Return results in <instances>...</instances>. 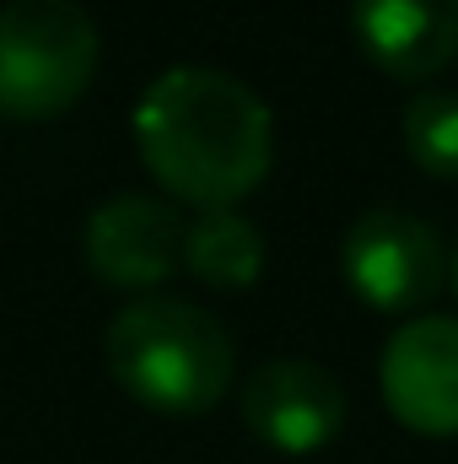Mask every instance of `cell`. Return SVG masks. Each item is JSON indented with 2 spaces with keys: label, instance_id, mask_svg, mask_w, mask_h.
I'll use <instances>...</instances> for the list:
<instances>
[{
  "label": "cell",
  "instance_id": "obj_1",
  "mask_svg": "<svg viewBox=\"0 0 458 464\" xmlns=\"http://www.w3.org/2000/svg\"><path fill=\"white\" fill-rule=\"evenodd\" d=\"M129 130L146 173L195 211H237L275 162L270 103L211 65L162 71L140 92Z\"/></svg>",
  "mask_w": 458,
  "mask_h": 464
},
{
  "label": "cell",
  "instance_id": "obj_2",
  "mask_svg": "<svg viewBox=\"0 0 458 464\" xmlns=\"http://www.w3.org/2000/svg\"><path fill=\"white\" fill-rule=\"evenodd\" d=\"M114 383L157 416H205L232 389V335L200 303L135 297L109 324Z\"/></svg>",
  "mask_w": 458,
  "mask_h": 464
},
{
  "label": "cell",
  "instance_id": "obj_3",
  "mask_svg": "<svg viewBox=\"0 0 458 464\" xmlns=\"http://www.w3.org/2000/svg\"><path fill=\"white\" fill-rule=\"evenodd\" d=\"M98 22L81 0L0 5V119L43 124L71 114L98 76Z\"/></svg>",
  "mask_w": 458,
  "mask_h": 464
},
{
  "label": "cell",
  "instance_id": "obj_4",
  "mask_svg": "<svg viewBox=\"0 0 458 464\" xmlns=\"http://www.w3.org/2000/svg\"><path fill=\"white\" fill-rule=\"evenodd\" d=\"M340 276L367 308L415 314L443 292L448 254H443V237L432 222L394 211V206H377V211H361L345 232Z\"/></svg>",
  "mask_w": 458,
  "mask_h": 464
},
{
  "label": "cell",
  "instance_id": "obj_5",
  "mask_svg": "<svg viewBox=\"0 0 458 464\" xmlns=\"http://www.w3.org/2000/svg\"><path fill=\"white\" fill-rule=\"evenodd\" d=\"M243 427L286 459L324 454L345 427L340 378L308 356H275L243 383Z\"/></svg>",
  "mask_w": 458,
  "mask_h": 464
},
{
  "label": "cell",
  "instance_id": "obj_6",
  "mask_svg": "<svg viewBox=\"0 0 458 464\" xmlns=\"http://www.w3.org/2000/svg\"><path fill=\"white\" fill-rule=\"evenodd\" d=\"M377 383L399 427L421 438H458V319H405L383 346Z\"/></svg>",
  "mask_w": 458,
  "mask_h": 464
},
{
  "label": "cell",
  "instance_id": "obj_7",
  "mask_svg": "<svg viewBox=\"0 0 458 464\" xmlns=\"http://www.w3.org/2000/svg\"><path fill=\"white\" fill-rule=\"evenodd\" d=\"M184 232H189V222L173 211V200L114 195L87 217L81 254H87V265L103 286L151 292L184 265Z\"/></svg>",
  "mask_w": 458,
  "mask_h": 464
},
{
  "label": "cell",
  "instance_id": "obj_8",
  "mask_svg": "<svg viewBox=\"0 0 458 464\" xmlns=\"http://www.w3.org/2000/svg\"><path fill=\"white\" fill-rule=\"evenodd\" d=\"M356 49L394 82H426L458 60V0H350Z\"/></svg>",
  "mask_w": 458,
  "mask_h": 464
},
{
  "label": "cell",
  "instance_id": "obj_9",
  "mask_svg": "<svg viewBox=\"0 0 458 464\" xmlns=\"http://www.w3.org/2000/svg\"><path fill=\"white\" fill-rule=\"evenodd\" d=\"M184 265L216 292H248L264 276V232L243 211H200L184 232Z\"/></svg>",
  "mask_w": 458,
  "mask_h": 464
},
{
  "label": "cell",
  "instance_id": "obj_10",
  "mask_svg": "<svg viewBox=\"0 0 458 464\" xmlns=\"http://www.w3.org/2000/svg\"><path fill=\"white\" fill-rule=\"evenodd\" d=\"M405 151L421 173L458 179V92H415L405 103Z\"/></svg>",
  "mask_w": 458,
  "mask_h": 464
},
{
  "label": "cell",
  "instance_id": "obj_11",
  "mask_svg": "<svg viewBox=\"0 0 458 464\" xmlns=\"http://www.w3.org/2000/svg\"><path fill=\"white\" fill-rule=\"evenodd\" d=\"M448 281H453V297H458V248H453V259H448Z\"/></svg>",
  "mask_w": 458,
  "mask_h": 464
}]
</instances>
